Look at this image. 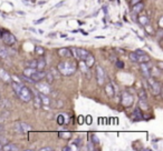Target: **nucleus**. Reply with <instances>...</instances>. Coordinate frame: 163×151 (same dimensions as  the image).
I'll return each instance as SVG.
<instances>
[{
	"instance_id": "obj_5",
	"label": "nucleus",
	"mask_w": 163,
	"mask_h": 151,
	"mask_svg": "<svg viewBox=\"0 0 163 151\" xmlns=\"http://www.w3.org/2000/svg\"><path fill=\"white\" fill-rule=\"evenodd\" d=\"M96 79H97V83L99 86H103V85H104V81H105V72H104V69H103L101 66H97V67H96Z\"/></svg>"
},
{
	"instance_id": "obj_3",
	"label": "nucleus",
	"mask_w": 163,
	"mask_h": 151,
	"mask_svg": "<svg viewBox=\"0 0 163 151\" xmlns=\"http://www.w3.org/2000/svg\"><path fill=\"white\" fill-rule=\"evenodd\" d=\"M148 87H149V89L151 90L153 96H159V95L162 92L161 85L152 78H148Z\"/></svg>"
},
{
	"instance_id": "obj_2",
	"label": "nucleus",
	"mask_w": 163,
	"mask_h": 151,
	"mask_svg": "<svg viewBox=\"0 0 163 151\" xmlns=\"http://www.w3.org/2000/svg\"><path fill=\"white\" fill-rule=\"evenodd\" d=\"M16 95L18 96V98L20 100H23V102H29V101L33 100V92H31V89H28L25 86H21V88L19 89L18 91L16 92Z\"/></svg>"
},
{
	"instance_id": "obj_4",
	"label": "nucleus",
	"mask_w": 163,
	"mask_h": 151,
	"mask_svg": "<svg viewBox=\"0 0 163 151\" xmlns=\"http://www.w3.org/2000/svg\"><path fill=\"white\" fill-rule=\"evenodd\" d=\"M134 102V99H133V96L131 95L130 92L127 91H124L122 93V98H121V103L124 107H131L133 105Z\"/></svg>"
},
{
	"instance_id": "obj_49",
	"label": "nucleus",
	"mask_w": 163,
	"mask_h": 151,
	"mask_svg": "<svg viewBox=\"0 0 163 151\" xmlns=\"http://www.w3.org/2000/svg\"><path fill=\"white\" fill-rule=\"evenodd\" d=\"M56 32H51V33H49V35H48V36L49 37H51V38H55V37H56Z\"/></svg>"
},
{
	"instance_id": "obj_57",
	"label": "nucleus",
	"mask_w": 163,
	"mask_h": 151,
	"mask_svg": "<svg viewBox=\"0 0 163 151\" xmlns=\"http://www.w3.org/2000/svg\"><path fill=\"white\" fill-rule=\"evenodd\" d=\"M4 130V126L2 124H0V131H2Z\"/></svg>"
},
{
	"instance_id": "obj_37",
	"label": "nucleus",
	"mask_w": 163,
	"mask_h": 151,
	"mask_svg": "<svg viewBox=\"0 0 163 151\" xmlns=\"http://www.w3.org/2000/svg\"><path fill=\"white\" fill-rule=\"evenodd\" d=\"M8 139L5 137V136H2V134H0V143L2 144V146H5L6 143H8Z\"/></svg>"
},
{
	"instance_id": "obj_7",
	"label": "nucleus",
	"mask_w": 163,
	"mask_h": 151,
	"mask_svg": "<svg viewBox=\"0 0 163 151\" xmlns=\"http://www.w3.org/2000/svg\"><path fill=\"white\" fill-rule=\"evenodd\" d=\"M4 42H5L6 45H8V46H11V45H14L15 42H16V38H15L14 35H11L9 31H5L4 32V36L1 38Z\"/></svg>"
},
{
	"instance_id": "obj_20",
	"label": "nucleus",
	"mask_w": 163,
	"mask_h": 151,
	"mask_svg": "<svg viewBox=\"0 0 163 151\" xmlns=\"http://www.w3.org/2000/svg\"><path fill=\"white\" fill-rule=\"evenodd\" d=\"M58 55L61 57H68V56H70V51L68 48H61L58 50Z\"/></svg>"
},
{
	"instance_id": "obj_51",
	"label": "nucleus",
	"mask_w": 163,
	"mask_h": 151,
	"mask_svg": "<svg viewBox=\"0 0 163 151\" xmlns=\"http://www.w3.org/2000/svg\"><path fill=\"white\" fill-rule=\"evenodd\" d=\"M64 2H65V0H63V1H61V2H59V4H58V5H56V6H55V8H57V7H61V6L63 5V4H64Z\"/></svg>"
},
{
	"instance_id": "obj_60",
	"label": "nucleus",
	"mask_w": 163,
	"mask_h": 151,
	"mask_svg": "<svg viewBox=\"0 0 163 151\" xmlns=\"http://www.w3.org/2000/svg\"><path fill=\"white\" fill-rule=\"evenodd\" d=\"M44 4H46V1H40L39 2V5H44Z\"/></svg>"
},
{
	"instance_id": "obj_53",
	"label": "nucleus",
	"mask_w": 163,
	"mask_h": 151,
	"mask_svg": "<svg viewBox=\"0 0 163 151\" xmlns=\"http://www.w3.org/2000/svg\"><path fill=\"white\" fill-rule=\"evenodd\" d=\"M159 26H160V28H162V18H160V21H159Z\"/></svg>"
},
{
	"instance_id": "obj_11",
	"label": "nucleus",
	"mask_w": 163,
	"mask_h": 151,
	"mask_svg": "<svg viewBox=\"0 0 163 151\" xmlns=\"http://www.w3.org/2000/svg\"><path fill=\"white\" fill-rule=\"evenodd\" d=\"M79 68H80V70H82V71H83V72L86 74V77H87V78L91 79V77H92V76H91V71H89L88 67L85 64L84 60H82V61L79 62Z\"/></svg>"
},
{
	"instance_id": "obj_26",
	"label": "nucleus",
	"mask_w": 163,
	"mask_h": 151,
	"mask_svg": "<svg viewBox=\"0 0 163 151\" xmlns=\"http://www.w3.org/2000/svg\"><path fill=\"white\" fill-rule=\"evenodd\" d=\"M137 96H139V98H140V100H146V99H148L146 91H145L144 89H140V90L137 91Z\"/></svg>"
},
{
	"instance_id": "obj_33",
	"label": "nucleus",
	"mask_w": 163,
	"mask_h": 151,
	"mask_svg": "<svg viewBox=\"0 0 163 151\" xmlns=\"http://www.w3.org/2000/svg\"><path fill=\"white\" fill-rule=\"evenodd\" d=\"M15 130H16V132L17 133H21L23 134V129H21V127H20V122H17V124H15Z\"/></svg>"
},
{
	"instance_id": "obj_43",
	"label": "nucleus",
	"mask_w": 163,
	"mask_h": 151,
	"mask_svg": "<svg viewBox=\"0 0 163 151\" xmlns=\"http://www.w3.org/2000/svg\"><path fill=\"white\" fill-rule=\"evenodd\" d=\"M84 121H85L84 117H83V116H79V117H78V124H84Z\"/></svg>"
},
{
	"instance_id": "obj_58",
	"label": "nucleus",
	"mask_w": 163,
	"mask_h": 151,
	"mask_svg": "<svg viewBox=\"0 0 163 151\" xmlns=\"http://www.w3.org/2000/svg\"><path fill=\"white\" fill-rule=\"evenodd\" d=\"M29 30H30V31H33V32H36V30H35V29H33V28H29Z\"/></svg>"
},
{
	"instance_id": "obj_55",
	"label": "nucleus",
	"mask_w": 163,
	"mask_h": 151,
	"mask_svg": "<svg viewBox=\"0 0 163 151\" xmlns=\"http://www.w3.org/2000/svg\"><path fill=\"white\" fill-rule=\"evenodd\" d=\"M4 30H0V38H2V36H4Z\"/></svg>"
},
{
	"instance_id": "obj_35",
	"label": "nucleus",
	"mask_w": 163,
	"mask_h": 151,
	"mask_svg": "<svg viewBox=\"0 0 163 151\" xmlns=\"http://www.w3.org/2000/svg\"><path fill=\"white\" fill-rule=\"evenodd\" d=\"M91 140H92V143H94V144L99 143V139L97 138L96 134H92V136H91Z\"/></svg>"
},
{
	"instance_id": "obj_52",
	"label": "nucleus",
	"mask_w": 163,
	"mask_h": 151,
	"mask_svg": "<svg viewBox=\"0 0 163 151\" xmlns=\"http://www.w3.org/2000/svg\"><path fill=\"white\" fill-rule=\"evenodd\" d=\"M63 150H64V151H65V150H72V148L67 146V147H64V148H63Z\"/></svg>"
},
{
	"instance_id": "obj_25",
	"label": "nucleus",
	"mask_w": 163,
	"mask_h": 151,
	"mask_svg": "<svg viewBox=\"0 0 163 151\" xmlns=\"http://www.w3.org/2000/svg\"><path fill=\"white\" fill-rule=\"evenodd\" d=\"M133 115H134L135 117H137V118L135 119L136 121H139V120H142V119H143V118H142V117H143V115H142V112H141V109L139 108V107L134 109V112H133Z\"/></svg>"
},
{
	"instance_id": "obj_39",
	"label": "nucleus",
	"mask_w": 163,
	"mask_h": 151,
	"mask_svg": "<svg viewBox=\"0 0 163 151\" xmlns=\"http://www.w3.org/2000/svg\"><path fill=\"white\" fill-rule=\"evenodd\" d=\"M59 137L61 138H66V139H68V138L72 137V134L69 132H59Z\"/></svg>"
},
{
	"instance_id": "obj_48",
	"label": "nucleus",
	"mask_w": 163,
	"mask_h": 151,
	"mask_svg": "<svg viewBox=\"0 0 163 151\" xmlns=\"http://www.w3.org/2000/svg\"><path fill=\"white\" fill-rule=\"evenodd\" d=\"M79 142H80V139H75L74 142H73V143H75L76 146H78V144H79Z\"/></svg>"
},
{
	"instance_id": "obj_15",
	"label": "nucleus",
	"mask_w": 163,
	"mask_h": 151,
	"mask_svg": "<svg viewBox=\"0 0 163 151\" xmlns=\"http://www.w3.org/2000/svg\"><path fill=\"white\" fill-rule=\"evenodd\" d=\"M89 53L88 50L86 49H80V48H77V55H78V59L79 60H85V58L87 57V55Z\"/></svg>"
},
{
	"instance_id": "obj_27",
	"label": "nucleus",
	"mask_w": 163,
	"mask_h": 151,
	"mask_svg": "<svg viewBox=\"0 0 163 151\" xmlns=\"http://www.w3.org/2000/svg\"><path fill=\"white\" fill-rule=\"evenodd\" d=\"M45 78H46V82L48 83V85H51V83L54 82V80H55V78L53 77V74L50 73V71H48V72L45 74Z\"/></svg>"
},
{
	"instance_id": "obj_61",
	"label": "nucleus",
	"mask_w": 163,
	"mask_h": 151,
	"mask_svg": "<svg viewBox=\"0 0 163 151\" xmlns=\"http://www.w3.org/2000/svg\"><path fill=\"white\" fill-rule=\"evenodd\" d=\"M82 14H85V11H80L79 12V16H82Z\"/></svg>"
},
{
	"instance_id": "obj_21",
	"label": "nucleus",
	"mask_w": 163,
	"mask_h": 151,
	"mask_svg": "<svg viewBox=\"0 0 163 151\" xmlns=\"http://www.w3.org/2000/svg\"><path fill=\"white\" fill-rule=\"evenodd\" d=\"M137 21H139L142 26H149L150 25V19L148 18L146 16H141Z\"/></svg>"
},
{
	"instance_id": "obj_19",
	"label": "nucleus",
	"mask_w": 163,
	"mask_h": 151,
	"mask_svg": "<svg viewBox=\"0 0 163 151\" xmlns=\"http://www.w3.org/2000/svg\"><path fill=\"white\" fill-rule=\"evenodd\" d=\"M68 121V116L67 115H59L57 117V122L59 126H63V124Z\"/></svg>"
},
{
	"instance_id": "obj_32",
	"label": "nucleus",
	"mask_w": 163,
	"mask_h": 151,
	"mask_svg": "<svg viewBox=\"0 0 163 151\" xmlns=\"http://www.w3.org/2000/svg\"><path fill=\"white\" fill-rule=\"evenodd\" d=\"M69 51H70V55L73 56L75 59L79 60L78 59V55H77V48H70Z\"/></svg>"
},
{
	"instance_id": "obj_24",
	"label": "nucleus",
	"mask_w": 163,
	"mask_h": 151,
	"mask_svg": "<svg viewBox=\"0 0 163 151\" xmlns=\"http://www.w3.org/2000/svg\"><path fill=\"white\" fill-rule=\"evenodd\" d=\"M39 97H40V99H42V103H44V105H49L50 100H49V98L47 97V95L39 93Z\"/></svg>"
},
{
	"instance_id": "obj_6",
	"label": "nucleus",
	"mask_w": 163,
	"mask_h": 151,
	"mask_svg": "<svg viewBox=\"0 0 163 151\" xmlns=\"http://www.w3.org/2000/svg\"><path fill=\"white\" fill-rule=\"evenodd\" d=\"M36 87H37L38 91L42 93V95H49L51 92L50 87H49V85L47 82H38L36 85Z\"/></svg>"
},
{
	"instance_id": "obj_17",
	"label": "nucleus",
	"mask_w": 163,
	"mask_h": 151,
	"mask_svg": "<svg viewBox=\"0 0 163 151\" xmlns=\"http://www.w3.org/2000/svg\"><path fill=\"white\" fill-rule=\"evenodd\" d=\"M143 9H144V5H143L142 2L135 4V5H133V8H132V10H133L134 14H139L141 11H143Z\"/></svg>"
},
{
	"instance_id": "obj_40",
	"label": "nucleus",
	"mask_w": 163,
	"mask_h": 151,
	"mask_svg": "<svg viewBox=\"0 0 163 151\" xmlns=\"http://www.w3.org/2000/svg\"><path fill=\"white\" fill-rule=\"evenodd\" d=\"M115 64H116V67H117V68H121V69L124 68V62H123V61H120V60H117Z\"/></svg>"
},
{
	"instance_id": "obj_23",
	"label": "nucleus",
	"mask_w": 163,
	"mask_h": 151,
	"mask_svg": "<svg viewBox=\"0 0 163 151\" xmlns=\"http://www.w3.org/2000/svg\"><path fill=\"white\" fill-rule=\"evenodd\" d=\"M49 71H50V73L53 74V77H54L55 79L61 78V72H59V71H58V69H56L55 67H51Z\"/></svg>"
},
{
	"instance_id": "obj_9",
	"label": "nucleus",
	"mask_w": 163,
	"mask_h": 151,
	"mask_svg": "<svg viewBox=\"0 0 163 151\" xmlns=\"http://www.w3.org/2000/svg\"><path fill=\"white\" fill-rule=\"evenodd\" d=\"M141 71L143 73V76H144L145 78L148 79L151 77V72H150V64H141Z\"/></svg>"
},
{
	"instance_id": "obj_45",
	"label": "nucleus",
	"mask_w": 163,
	"mask_h": 151,
	"mask_svg": "<svg viewBox=\"0 0 163 151\" xmlns=\"http://www.w3.org/2000/svg\"><path fill=\"white\" fill-rule=\"evenodd\" d=\"M45 20H46V18H42V19H39V20H36V21H35V23H36V25H38V23L44 22Z\"/></svg>"
},
{
	"instance_id": "obj_28",
	"label": "nucleus",
	"mask_w": 163,
	"mask_h": 151,
	"mask_svg": "<svg viewBox=\"0 0 163 151\" xmlns=\"http://www.w3.org/2000/svg\"><path fill=\"white\" fill-rule=\"evenodd\" d=\"M35 71H36V68H27V69H25V71H23V76H25V77H29V78H30V76H31V74H33Z\"/></svg>"
},
{
	"instance_id": "obj_12",
	"label": "nucleus",
	"mask_w": 163,
	"mask_h": 151,
	"mask_svg": "<svg viewBox=\"0 0 163 151\" xmlns=\"http://www.w3.org/2000/svg\"><path fill=\"white\" fill-rule=\"evenodd\" d=\"M105 92H106L107 97H110V98H113V97L115 96V90L113 88L112 83H107L106 86H105Z\"/></svg>"
},
{
	"instance_id": "obj_1",
	"label": "nucleus",
	"mask_w": 163,
	"mask_h": 151,
	"mask_svg": "<svg viewBox=\"0 0 163 151\" xmlns=\"http://www.w3.org/2000/svg\"><path fill=\"white\" fill-rule=\"evenodd\" d=\"M57 69L61 72V74L72 76V74H74L76 69H77V64L73 62V61H61V62L58 64Z\"/></svg>"
},
{
	"instance_id": "obj_31",
	"label": "nucleus",
	"mask_w": 163,
	"mask_h": 151,
	"mask_svg": "<svg viewBox=\"0 0 163 151\" xmlns=\"http://www.w3.org/2000/svg\"><path fill=\"white\" fill-rule=\"evenodd\" d=\"M20 127H21V129H23V133L27 132V131H29V130H31V127L28 126L27 124H25V122H20Z\"/></svg>"
},
{
	"instance_id": "obj_34",
	"label": "nucleus",
	"mask_w": 163,
	"mask_h": 151,
	"mask_svg": "<svg viewBox=\"0 0 163 151\" xmlns=\"http://www.w3.org/2000/svg\"><path fill=\"white\" fill-rule=\"evenodd\" d=\"M35 51L37 52L38 55L42 56L44 53H45V50H44V48H42L40 46H36V48H35Z\"/></svg>"
},
{
	"instance_id": "obj_18",
	"label": "nucleus",
	"mask_w": 163,
	"mask_h": 151,
	"mask_svg": "<svg viewBox=\"0 0 163 151\" xmlns=\"http://www.w3.org/2000/svg\"><path fill=\"white\" fill-rule=\"evenodd\" d=\"M45 66H46V60L45 58H39L37 60V66H36V69L37 70H42V69L45 68Z\"/></svg>"
},
{
	"instance_id": "obj_54",
	"label": "nucleus",
	"mask_w": 163,
	"mask_h": 151,
	"mask_svg": "<svg viewBox=\"0 0 163 151\" xmlns=\"http://www.w3.org/2000/svg\"><path fill=\"white\" fill-rule=\"evenodd\" d=\"M63 107V102L61 101H58V108H61Z\"/></svg>"
},
{
	"instance_id": "obj_38",
	"label": "nucleus",
	"mask_w": 163,
	"mask_h": 151,
	"mask_svg": "<svg viewBox=\"0 0 163 151\" xmlns=\"http://www.w3.org/2000/svg\"><path fill=\"white\" fill-rule=\"evenodd\" d=\"M130 59L132 60L133 62H136V60H137V53H136V52H131Z\"/></svg>"
},
{
	"instance_id": "obj_56",
	"label": "nucleus",
	"mask_w": 163,
	"mask_h": 151,
	"mask_svg": "<svg viewBox=\"0 0 163 151\" xmlns=\"http://www.w3.org/2000/svg\"><path fill=\"white\" fill-rule=\"evenodd\" d=\"M96 38H97V39H104L105 37H103V36H97V37H96Z\"/></svg>"
},
{
	"instance_id": "obj_41",
	"label": "nucleus",
	"mask_w": 163,
	"mask_h": 151,
	"mask_svg": "<svg viewBox=\"0 0 163 151\" xmlns=\"http://www.w3.org/2000/svg\"><path fill=\"white\" fill-rule=\"evenodd\" d=\"M156 38H158V39H161V38H162V28H160L159 31L156 32Z\"/></svg>"
},
{
	"instance_id": "obj_50",
	"label": "nucleus",
	"mask_w": 163,
	"mask_h": 151,
	"mask_svg": "<svg viewBox=\"0 0 163 151\" xmlns=\"http://www.w3.org/2000/svg\"><path fill=\"white\" fill-rule=\"evenodd\" d=\"M136 53H139V55H143V53H145L144 51H142V50H140V49H137V50L135 51Z\"/></svg>"
},
{
	"instance_id": "obj_22",
	"label": "nucleus",
	"mask_w": 163,
	"mask_h": 151,
	"mask_svg": "<svg viewBox=\"0 0 163 151\" xmlns=\"http://www.w3.org/2000/svg\"><path fill=\"white\" fill-rule=\"evenodd\" d=\"M2 149H4V150H19V148L18 147H16L14 144V143H9V142H8V143H6L5 146H2Z\"/></svg>"
},
{
	"instance_id": "obj_44",
	"label": "nucleus",
	"mask_w": 163,
	"mask_h": 151,
	"mask_svg": "<svg viewBox=\"0 0 163 151\" xmlns=\"http://www.w3.org/2000/svg\"><path fill=\"white\" fill-rule=\"evenodd\" d=\"M40 150H42V151H53V148H49V147H45V148H42Z\"/></svg>"
},
{
	"instance_id": "obj_29",
	"label": "nucleus",
	"mask_w": 163,
	"mask_h": 151,
	"mask_svg": "<svg viewBox=\"0 0 163 151\" xmlns=\"http://www.w3.org/2000/svg\"><path fill=\"white\" fill-rule=\"evenodd\" d=\"M9 56V51L7 50L6 48H0V58H2V59H5V58H7Z\"/></svg>"
},
{
	"instance_id": "obj_59",
	"label": "nucleus",
	"mask_w": 163,
	"mask_h": 151,
	"mask_svg": "<svg viewBox=\"0 0 163 151\" xmlns=\"http://www.w3.org/2000/svg\"><path fill=\"white\" fill-rule=\"evenodd\" d=\"M61 38H65V39H66V38H67V35H61Z\"/></svg>"
},
{
	"instance_id": "obj_46",
	"label": "nucleus",
	"mask_w": 163,
	"mask_h": 151,
	"mask_svg": "<svg viewBox=\"0 0 163 151\" xmlns=\"http://www.w3.org/2000/svg\"><path fill=\"white\" fill-rule=\"evenodd\" d=\"M87 149H88V150H94V147H93V144H92L91 142H89L88 146H87Z\"/></svg>"
},
{
	"instance_id": "obj_14",
	"label": "nucleus",
	"mask_w": 163,
	"mask_h": 151,
	"mask_svg": "<svg viewBox=\"0 0 163 151\" xmlns=\"http://www.w3.org/2000/svg\"><path fill=\"white\" fill-rule=\"evenodd\" d=\"M0 79H2V81H5V82H11V81H12V80H11V76H9V74L6 72L5 70H2V69H0Z\"/></svg>"
},
{
	"instance_id": "obj_30",
	"label": "nucleus",
	"mask_w": 163,
	"mask_h": 151,
	"mask_svg": "<svg viewBox=\"0 0 163 151\" xmlns=\"http://www.w3.org/2000/svg\"><path fill=\"white\" fill-rule=\"evenodd\" d=\"M139 108L142 110H146L149 109V105H148V102L146 100H140L139 101Z\"/></svg>"
},
{
	"instance_id": "obj_36",
	"label": "nucleus",
	"mask_w": 163,
	"mask_h": 151,
	"mask_svg": "<svg viewBox=\"0 0 163 151\" xmlns=\"http://www.w3.org/2000/svg\"><path fill=\"white\" fill-rule=\"evenodd\" d=\"M27 64H28L29 68H36V66H37V60H30V61H28Z\"/></svg>"
},
{
	"instance_id": "obj_10",
	"label": "nucleus",
	"mask_w": 163,
	"mask_h": 151,
	"mask_svg": "<svg viewBox=\"0 0 163 151\" xmlns=\"http://www.w3.org/2000/svg\"><path fill=\"white\" fill-rule=\"evenodd\" d=\"M35 93V96H33V100L34 101V107L36 108V109H39V108H42V99H40V97H39V93H37L36 91H34Z\"/></svg>"
},
{
	"instance_id": "obj_62",
	"label": "nucleus",
	"mask_w": 163,
	"mask_h": 151,
	"mask_svg": "<svg viewBox=\"0 0 163 151\" xmlns=\"http://www.w3.org/2000/svg\"><path fill=\"white\" fill-rule=\"evenodd\" d=\"M0 150H2V144L0 143Z\"/></svg>"
},
{
	"instance_id": "obj_47",
	"label": "nucleus",
	"mask_w": 163,
	"mask_h": 151,
	"mask_svg": "<svg viewBox=\"0 0 163 151\" xmlns=\"http://www.w3.org/2000/svg\"><path fill=\"white\" fill-rule=\"evenodd\" d=\"M142 0H131V4L132 5H135V4H137V2H141Z\"/></svg>"
},
{
	"instance_id": "obj_42",
	"label": "nucleus",
	"mask_w": 163,
	"mask_h": 151,
	"mask_svg": "<svg viewBox=\"0 0 163 151\" xmlns=\"http://www.w3.org/2000/svg\"><path fill=\"white\" fill-rule=\"evenodd\" d=\"M92 121H93L92 116H86V122H87V124H92Z\"/></svg>"
},
{
	"instance_id": "obj_16",
	"label": "nucleus",
	"mask_w": 163,
	"mask_h": 151,
	"mask_svg": "<svg viewBox=\"0 0 163 151\" xmlns=\"http://www.w3.org/2000/svg\"><path fill=\"white\" fill-rule=\"evenodd\" d=\"M150 60H151V58H150L146 53H143V55H139V53H137V60H136V62L143 64V62H149Z\"/></svg>"
},
{
	"instance_id": "obj_8",
	"label": "nucleus",
	"mask_w": 163,
	"mask_h": 151,
	"mask_svg": "<svg viewBox=\"0 0 163 151\" xmlns=\"http://www.w3.org/2000/svg\"><path fill=\"white\" fill-rule=\"evenodd\" d=\"M45 74L46 73L44 72L42 70H36L35 72L30 76V78H31V80H33L34 82H36V81H40V80H42V79L45 78Z\"/></svg>"
},
{
	"instance_id": "obj_13",
	"label": "nucleus",
	"mask_w": 163,
	"mask_h": 151,
	"mask_svg": "<svg viewBox=\"0 0 163 151\" xmlns=\"http://www.w3.org/2000/svg\"><path fill=\"white\" fill-rule=\"evenodd\" d=\"M84 62H85V64L88 67V68H91V67H92V66L95 64V58H94V56L92 55L91 52H89L88 55H87V57L85 58Z\"/></svg>"
}]
</instances>
